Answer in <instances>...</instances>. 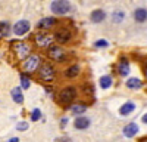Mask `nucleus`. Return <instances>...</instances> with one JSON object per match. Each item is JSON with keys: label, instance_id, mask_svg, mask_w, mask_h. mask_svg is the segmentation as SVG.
<instances>
[{"label": "nucleus", "instance_id": "nucleus-1", "mask_svg": "<svg viewBox=\"0 0 147 142\" xmlns=\"http://www.w3.org/2000/svg\"><path fill=\"white\" fill-rule=\"evenodd\" d=\"M10 52L15 55L18 61H22V59H25L30 55V47L24 42H13L10 44Z\"/></svg>", "mask_w": 147, "mask_h": 142}, {"label": "nucleus", "instance_id": "nucleus-2", "mask_svg": "<svg viewBox=\"0 0 147 142\" xmlns=\"http://www.w3.org/2000/svg\"><path fill=\"white\" fill-rule=\"evenodd\" d=\"M40 64H41V59L35 55H31V56H27L25 59H22L21 68H22V71H25V73H34V71H37V68L40 67Z\"/></svg>", "mask_w": 147, "mask_h": 142}, {"label": "nucleus", "instance_id": "nucleus-3", "mask_svg": "<svg viewBox=\"0 0 147 142\" xmlns=\"http://www.w3.org/2000/svg\"><path fill=\"white\" fill-rule=\"evenodd\" d=\"M38 79L41 81L50 83L55 80V70L50 64H40V70H38Z\"/></svg>", "mask_w": 147, "mask_h": 142}, {"label": "nucleus", "instance_id": "nucleus-4", "mask_svg": "<svg viewBox=\"0 0 147 142\" xmlns=\"http://www.w3.org/2000/svg\"><path fill=\"white\" fill-rule=\"evenodd\" d=\"M75 95H77V92H75V89H74L72 86L65 87L62 92L59 93V104L63 105V106L71 105L72 101H74V98H75Z\"/></svg>", "mask_w": 147, "mask_h": 142}, {"label": "nucleus", "instance_id": "nucleus-5", "mask_svg": "<svg viewBox=\"0 0 147 142\" xmlns=\"http://www.w3.org/2000/svg\"><path fill=\"white\" fill-rule=\"evenodd\" d=\"M47 55L50 59H53V61L56 62H63L65 59H66V52L62 49V47H59V46H53L50 44L49 46V49H47Z\"/></svg>", "mask_w": 147, "mask_h": 142}, {"label": "nucleus", "instance_id": "nucleus-6", "mask_svg": "<svg viewBox=\"0 0 147 142\" xmlns=\"http://www.w3.org/2000/svg\"><path fill=\"white\" fill-rule=\"evenodd\" d=\"M71 10V3L68 0H55L52 3V12L56 15H65Z\"/></svg>", "mask_w": 147, "mask_h": 142}, {"label": "nucleus", "instance_id": "nucleus-7", "mask_svg": "<svg viewBox=\"0 0 147 142\" xmlns=\"http://www.w3.org/2000/svg\"><path fill=\"white\" fill-rule=\"evenodd\" d=\"M34 39H35V43L38 44V46H41V47H49V46L52 44V42H53L52 36L44 34V33H38Z\"/></svg>", "mask_w": 147, "mask_h": 142}, {"label": "nucleus", "instance_id": "nucleus-8", "mask_svg": "<svg viewBox=\"0 0 147 142\" xmlns=\"http://www.w3.org/2000/svg\"><path fill=\"white\" fill-rule=\"evenodd\" d=\"M71 31L69 30H66V28H60V30H57L56 33H55V39L59 42V43H66V42H69V39H71Z\"/></svg>", "mask_w": 147, "mask_h": 142}, {"label": "nucleus", "instance_id": "nucleus-9", "mask_svg": "<svg viewBox=\"0 0 147 142\" xmlns=\"http://www.w3.org/2000/svg\"><path fill=\"white\" fill-rule=\"evenodd\" d=\"M28 30H30V22L28 21H19V22L15 24V27H13V33L16 36H24Z\"/></svg>", "mask_w": 147, "mask_h": 142}, {"label": "nucleus", "instance_id": "nucleus-10", "mask_svg": "<svg viewBox=\"0 0 147 142\" xmlns=\"http://www.w3.org/2000/svg\"><path fill=\"white\" fill-rule=\"evenodd\" d=\"M118 74L121 77H125L129 74V62L127 59H121L119 64H118Z\"/></svg>", "mask_w": 147, "mask_h": 142}, {"label": "nucleus", "instance_id": "nucleus-11", "mask_svg": "<svg viewBox=\"0 0 147 142\" xmlns=\"http://www.w3.org/2000/svg\"><path fill=\"white\" fill-rule=\"evenodd\" d=\"M137 132H138V126H137L136 123H129V124H127V126L124 127V135H125L127 138H132Z\"/></svg>", "mask_w": 147, "mask_h": 142}, {"label": "nucleus", "instance_id": "nucleus-12", "mask_svg": "<svg viewBox=\"0 0 147 142\" xmlns=\"http://www.w3.org/2000/svg\"><path fill=\"white\" fill-rule=\"evenodd\" d=\"M56 24V19L55 18H44L38 22V28L41 30H49V28H52L53 25Z\"/></svg>", "mask_w": 147, "mask_h": 142}, {"label": "nucleus", "instance_id": "nucleus-13", "mask_svg": "<svg viewBox=\"0 0 147 142\" xmlns=\"http://www.w3.org/2000/svg\"><path fill=\"white\" fill-rule=\"evenodd\" d=\"M74 126H75V129H87L90 126V120L85 117H78L75 122H74Z\"/></svg>", "mask_w": 147, "mask_h": 142}, {"label": "nucleus", "instance_id": "nucleus-14", "mask_svg": "<svg viewBox=\"0 0 147 142\" xmlns=\"http://www.w3.org/2000/svg\"><path fill=\"white\" fill-rule=\"evenodd\" d=\"M105 18H106V14L102 9H97V10H94L91 14V21L93 22H102Z\"/></svg>", "mask_w": 147, "mask_h": 142}, {"label": "nucleus", "instance_id": "nucleus-15", "mask_svg": "<svg viewBox=\"0 0 147 142\" xmlns=\"http://www.w3.org/2000/svg\"><path fill=\"white\" fill-rule=\"evenodd\" d=\"M12 98H13V101L16 104H22L24 102V96H22V92L19 87H15V89H12Z\"/></svg>", "mask_w": 147, "mask_h": 142}, {"label": "nucleus", "instance_id": "nucleus-16", "mask_svg": "<svg viewBox=\"0 0 147 142\" xmlns=\"http://www.w3.org/2000/svg\"><path fill=\"white\" fill-rule=\"evenodd\" d=\"M146 15H147L146 9H137L136 12H134V18H136V21H138V22H144Z\"/></svg>", "mask_w": 147, "mask_h": 142}, {"label": "nucleus", "instance_id": "nucleus-17", "mask_svg": "<svg viewBox=\"0 0 147 142\" xmlns=\"http://www.w3.org/2000/svg\"><path fill=\"white\" fill-rule=\"evenodd\" d=\"M132 110H134V104H132V102H127L125 105L121 106L119 113H121L122 115H128L129 113H132Z\"/></svg>", "mask_w": 147, "mask_h": 142}, {"label": "nucleus", "instance_id": "nucleus-18", "mask_svg": "<svg viewBox=\"0 0 147 142\" xmlns=\"http://www.w3.org/2000/svg\"><path fill=\"white\" fill-rule=\"evenodd\" d=\"M127 86H128L129 89H140V87L143 86V83H141V80H138V79H129V80L127 81Z\"/></svg>", "mask_w": 147, "mask_h": 142}, {"label": "nucleus", "instance_id": "nucleus-19", "mask_svg": "<svg viewBox=\"0 0 147 142\" xmlns=\"http://www.w3.org/2000/svg\"><path fill=\"white\" fill-rule=\"evenodd\" d=\"M80 73V67L78 65H72L66 70V77H75Z\"/></svg>", "mask_w": 147, "mask_h": 142}, {"label": "nucleus", "instance_id": "nucleus-20", "mask_svg": "<svg viewBox=\"0 0 147 142\" xmlns=\"http://www.w3.org/2000/svg\"><path fill=\"white\" fill-rule=\"evenodd\" d=\"M110 85H112V79H110L109 76H103V77L100 79V87L107 89Z\"/></svg>", "mask_w": 147, "mask_h": 142}, {"label": "nucleus", "instance_id": "nucleus-21", "mask_svg": "<svg viewBox=\"0 0 147 142\" xmlns=\"http://www.w3.org/2000/svg\"><path fill=\"white\" fill-rule=\"evenodd\" d=\"M0 33H2L3 36H9L10 28H9V24L7 22H0Z\"/></svg>", "mask_w": 147, "mask_h": 142}, {"label": "nucleus", "instance_id": "nucleus-22", "mask_svg": "<svg viewBox=\"0 0 147 142\" xmlns=\"http://www.w3.org/2000/svg\"><path fill=\"white\" fill-rule=\"evenodd\" d=\"M71 110H72L74 114H81V113L85 111V106H84V105H74Z\"/></svg>", "mask_w": 147, "mask_h": 142}, {"label": "nucleus", "instance_id": "nucleus-23", "mask_svg": "<svg viewBox=\"0 0 147 142\" xmlns=\"http://www.w3.org/2000/svg\"><path fill=\"white\" fill-rule=\"evenodd\" d=\"M124 19V12H115L113 14V21L115 22H121Z\"/></svg>", "mask_w": 147, "mask_h": 142}, {"label": "nucleus", "instance_id": "nucleus-24", "mask_svg": "<svg viewBox=\"0 0 147 142\" xmlns=\"http://www.w3.org/2000/svg\"><path fill=\"white\" fill-rule=\"evenodd\" d=\"M21 85H22L24 89H28V87H30V80H28L25 76H22V77H21Z\"/></svg>", "mask_w": 147, "mask_h": 142}, {"label": "nucleus", "instance_id": "nucleus-25", "mask_svg": "<svg viewBox=\"0 0 147 142\" xmlns=\"http://www.w3.org/2000/svg\"><path fill=\"white\" fill-rule=\"evenodd\" d=\"M40 117H41V111H40V110H34V111H32V115H31V118H32L34 122H37Z\"/></svg>", "mask_w": 147, "mask_h": 142}, {"label": "nucleus", "instance_id": "nucleus-26", "mask_svg": "<svg viewBox=\"0 0 147 142\" xmlns=\"http://www.w3.org/2000/svg\"><path fill=\"white\" fill-rule=\"evenodd\" d=\"M16 129H18V130H27V129H28V123H27V122H22V123H19V124L16 126Z\"/></svg>", "mask_w": 147, "mask_h": 142}, {"label": "nucleus", "instance_id": "nucleus-27", "mask_svg": "<svg viewBox=\"0 0 147 142\" xmlns=\"http://www.w3.org/2000/svg\"><path fill=\"white\" fill-rule=\"evenodd\" d=\"M96 46L97 47H106L107 46V42L106 40H99V42H96Z\"/></svg>", "mask_w": 147, "mask_h": 142}, {"label": "nucleus", "instance_id": "nucleus-28", "mask_svg": "<svg viewBox=\"0 0 147 142\" xmlns=\"http://www.w3.org/2000/svg\"><path fill=\"white\" fill-rule=\"evenodd\" d=\"M56 142H71V139L69 138H59V139H56Z\"/></svg>", "mask_w": 147, "mask_h": 142}, {"label": "nucleus", "instance_id": "nucleus-29", "mask_svg": "<svg viewBox=\"0 0 147 142\" xmlns=\"http://www.w3.org/2000/svg\"><path fill=\"white\" fill-rule=\"evenodd\" d=\"M66 122H68V120H66V118H63V120H62V123H60V126H62V127H65V124H66Z\"/></svg>", "mask_w": 147, "mask_h": 142}, {"label": "nucleus", "instance_id": "nucleus-30", "mask_svg": "<svg viewBox=\"0 0 147 142\" xmlns=\"http://www.w3.org/2000/svg\"><path fill=\"white\" fill-rule=\"evenodd\" d=\"M9 142H19V139H18V138H12Z\"/></svg>", "mask_w": 147, "mask_h": 142}, {"label": "nucleus", "instance_id": "nucleus-31", "mask_svg": "<svg viewBox=\"0 0 147 142\" xmlns=\"http://www.w3.org/2000/svg\"><path fill=\"white\" fill-rule=\"evenodd\" d=\"M141 120H143V123H146V122H147V115H146V114L143 115V118H141Z\"/></svg>", "mask_w": 147, "mask_h": 142}]
</instances>
